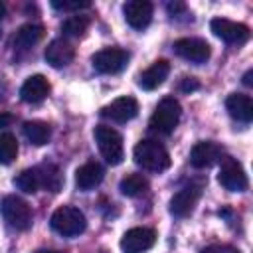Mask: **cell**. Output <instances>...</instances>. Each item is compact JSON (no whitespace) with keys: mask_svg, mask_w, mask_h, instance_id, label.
Segmentation results:
<instances>
[{"mask_svg":"<svg viewBox=\"0 0 253 253\" xmlns=\"http://www.w3.org/2000/svg\"><path fill=\"white\" fill-rule=\"evenodd\" d=\"M49 93V81L43 75H32L24 81L20 89V97L26 103H42Z\"/></svg>","mask_w":253,"mask_h":253,"instance_id":"ac0fdd59","label":"cell"},{"mask_svg":"<svg viewBox=\"0 0 253 253\" xmlns=\"http://www.w3.org/2000/svg\"><path fill=\"white\" fill-rule=\"evenodd\" d=\"M119 190H121V194L128 196V198H136L148 190V180L142 174H128L121 180Z\"/></svg>","mask_w":253,"mask_h":253,"instance_id":"603a6c76","label":"cell"},{"mask_svg":"<svg viewBox=\"0 0 253 253\" xmlns=\"http://www.w3.org/2000/svg\"><path fill=\"white\" fill-rule=\"evenodd\" d=\"M95 142L99 146V152L103 154V158L111 164V166H117L123 162L125 158V150H123V136L113 128V126H107V125H99L95 126Z\"/></svg>","mask_w":253,"mask_h":253,"instance_id":"277c9868","label":"cell"},{"mask_svg":"<svg viewBox=\"0 0 253 253\" xmlns=\"http://www.w3.org/2000/svg\"><path fill=\"white\" fill-rule=\"evenodd\" d=\"M223 156V150L217 142L213 140H202V142H196L190 150V164L194 168H210L213 166L215 162H219Z\"/></svg>","mask_w":253,"mask_h":253,"instance_id":"7c38bea8","label":"cell"},{"mask_svg":"<svg viewBox=\"0 0 253 253\" xmlns=\"http://www.w3.org/2000/svg\"><path fill=\"white\" fill-rule=\"evenodd\" d=\"M217 180L229 192H245L247 186H249V180H247V174H245L243 166L231 156H223L221 158Z\"/></svg>","mask_w":253,"mask_h":253,"instance_id":"8992f818","label":"cell"},{"mask_svg":"<svg viewBox=\"0 0 253 253\" xmlns=\"http://www.w3.org/2000/svg\"><path fill=\"white\" fill-rule=\"evenodd\" d=\"M180 115H182L180 103L174 97H164L156 105V109L148 121V126H150V130H154L158 134H170L178 126Z\"/></svg>","mask_w":253,"mask_h":253,"instance_id":"3957f363","label":"cell"},{"mask_svg":"<svg viewBox=\"0 0 253 253\" xmlns=\"http://www.w3.org/2000/svg\"><path fill=\"white\" fill-rule=\"evenodd\" d=\"M134 162L148 172H164L170 166V154L158 140L144 138L132 150Z\"/></svg>","mask_w":253,"mask_h":253,"instance_id":"6da1fadb","label":"cell"},{"mask_svg":"<svg viewBox=\"0 0 253 253\" xmlns=\"http://www.w3.org/2000/svg\"><path fill=\"white\" fill-rule=\"evenodd\" d=\"M22 130H24V136L32 144H36V146L45 144L49 140V136H51V128L43 121H26L24 126H22Z\"/></svg>","mask_w":253,"mask_h":253,"instance_id":"7402d4cb","label":"cell"},{"mask_svg":"<svg viewBox=\"0 0 253 253\" xmlns=\"http://www.w3.org/2000/svg\"><path fill=\"white\" fill-rule=\"evenodd\" d=\"M12 121H14V117H12L10 113H4V111H0V128H6V126H10V125H12Z\"/></svg>","mask_w":253,"mask_h":253,"instance_id":"4dcf8cb0","label":"cell"},{"mask_svg":"<svg viewBox=\"0 0 253 253\" xmlns=\"http://www.w3.org/2000/svg\"><path fill=\"white\" fill-rule=\"evenodd\" d=\"M101 115L115 123H126L138 115V103L134 97H119L107 107H103Z\"/></svg>","mask_w":253,"mask_h":253,"instance_id":"5bb4252c","label":"cell"},{"mask_svg":"<svg viewBox=\"0 0 253 253\" xmlns=\"http://www.w3.org/2000/svg\"><path fill=\"white\" fill-rule=\"evenodd\" d=\"M18 156V140L10 132L0 134V164H10Z\"/></svg>","mask_w":253,"mask_h":253,"instance_id":"d4e9b609","label":"cell"},{"mask_svg":"<svg viewBox=\"0 0 253 253\" xmlns=\"http://www.w3.org/2000/svg\"><path fill=\"white\" fill-rule=\"evenodd\" d=\"M14 184L26 192V194H36L40 190V180H38V174H36V168H28L24 172H20L16 178H14Z\"/></svg>","mask_w":253,"mask_h":253,"instance_id":"484cf974","label":"cell"},{"mask_svg":"<svg viewBox=\"0 0 253 253\" xmlns=\"http://www.w3.org/2000/svg\"><path fill=\"white\" fill-rule=\"evenodd\" d=\"M0 213L4 221L18 231H24L32 225V208L20 196H14V194L6 196L0 204Z\"/></svg>","mask_w":253,"mask_h":253,"instance_id":"5b68a950","label":"cell"},{"mask_svg":"<svg viewBox=\"0 0 253 253\" xmlns=\"http://www.w3.org/2000/svg\"><path fill=\"white\" fill-rule=\"evenodd\" d=\"M91 63H93L95 71H99V73H105V75L119 73L126 67L128 53L121 47H105L91 57Z\"/></svg>","mask_w":253,"mask_h":253,"instance_id":"52a82bcc","label":"cell"},{"mask_svg":"<svg viewBox=\"0 0 253 253\" xmlns=\"http://www.w3.org/2000/svg\"><path fill=\"white\" fill-rule=\"evenodd\" d=\"M6 16V6H4V2H0V20Z\"/></svg>","mask_w":253,"mask_h":253,"instance_id":"d6a6232c","label":"cell"},{"mask_svg":"<svg viewBox=\"0 0 253 253\" xmlns=\"http://www.w3.org/2000/svg\"><path fill=\"white\" fill-rule=\"evenodd\" d=\"M174 53L190 63H206L211 55L210 43L200 38H180L174 42Z\"/></svg>","mask_w":253,"mask_h":253,"instance_id":"ba28073f","label":"cell"},{"mask_svg":"<svg viewBox=\"0 0 253 253\" xmlns=\"http://www.w3.org/2000/svg\"><path fill=\"white\" fill-rule=\"evenodd\" d=\"M125 20L134 30H144L152 22V4L148 0H128L123 6Z\"/></svg>","mask_w":253,"mask_h":253,"instance_id":"4fadbf2b","label":"cell"},{"mask_svg":"<svg viewBox=\"0 0 253 253\" xmlns=\"http://www.w3.org/2000/svg\"><path fill=\"white\" fill-rule=\"evenodd\" d=\"M36 174L40 180V188H43L45 192H59L63 186V176L59 172V168L51 162H43L40 166H36Z\"/></svg>","mask_w":253,"mask_h":253,"instance_id":"ffe728a7","label":"cell"},{"mask_svg":"<svg viewBox=\"0 0 253 253\" xmlns=\"http://www.w3.org/2000/svg\"><path fill=\"white\" fill-rule=\"evenodd\" d=\"M51 6L61 12H79L83 8H89L91 4L87 0H53Z\"/></svg>","mask_w":253,"mask_h":253,"instance_id":"4316f807","label":"cell"},{"mask_svg":"<svg viewBox=\"0 0 253 253\" xmlns=\"http://www.w3.org/2000/svg\"><path fill=\"white\" fill-rule=\"evenodd\" d=\"M251 77H253V69H249V71L243 75V85L251 87V85H253V79H251Z\"/></svg>","mask_w":253,"mask_h":253,"instance_id":"1f68e13d","label":"cell"},{"mask_svg":"<svg viewBox=\"0 0 253 253\" xmlns=\"http://www.w3.org/2000/svg\"><path fill=\"white\" fill-rule=\"evenodd\" d=\"M202 253H241V251L231 245H210V247H204Z\"/></svg>","mask_w":253,"mask_h":253,"instance_id":"83f0119b","label":"cell"},{"mask_svg":"<svg viewBox=\"0 0 253 253\" xmlns=\"http://www.w3.org/2000/svg\"><path fill=\"white\" fill-rule=\"evenodd\" d=\"M36 253H57V251H49V249H40V251H36Z\"/></svg>","mask_w":253,"mask_h":253,"instance_id":"836d02e7","label":"cell"},{"mask_svg":"<svg viewBox=\"0 0 253 253\" xmlns=\"http://www.w3.org/2000/svg\"><path fill=\"white\" fill-rule=\"evenodd\" d=\"M42 36H43V28L40 24H24L14 36V45L18 49H30L42 40Z\"/></svg>","mask_w":253,"mask_h":253,"instance_id":"44dd1931","label":"cell"},{"mask_svg":"<svg viewBox=\"0 0 253 253\" xmlns=\"http://www.w3.org/2000/svg\"><path fill=\"white\" fill-rule=\"evenodd\" d=\"M202 196V184H188L180 188L172 198H170V213L176 217H186L194 211L198 200Z\"/></svg>","mask_w":253,"mask_h":253,"instance_id":"9c48e42d","label":"cell"},{"mask_svg":"<svg viewBox=\"0 0 253 253\" xmlns=\"http://www.w3.org/2000/svg\"><path fill=\"white\" fill-rule=\"evenodd\" d=\"M49 225L55 233H59L63 237H75L85 231L87 219L81 210H77L73 206H61L51 213Z\"/></svg>","mask_w":253,"mask_h":253,"instance_id":"7a4b0ae2","label":"cell"},{"mask_svg":"<svg viewBox=\"0 0 253 253\" xmlns=\"http://www.w3.org/2000/svg\"><path fill=\"white\" fill-rule=\"evenodd\" d=\"M43 57L51 67H65V65H69L73 61L75 49L67 40L57 38V40L49 42V45L43 51Z\"/></svg>","mask_w":253,"mask_h":253,"instance_id":"9a60e30c","label":"cell"},{"mask_svg":"<svg viewBox=\"0 0 253 253\" xmlns=\"http://www.w3.org/2000/svg\"><path fill=\"white\" fill-rule=\"evenodd\" d=\"M168 73H170V63L166 59H158L138 75V87H142L144 91H152L164 83Z\"/></svg>","mask_w":253,"mask_h":253,"instance_id":"e0dca14e","label":"cell"},{"mask_svg":"<svg viewBox=\"0 0 253 253\" xmlns=\"http://www.w3.org/2000/svg\"><path fill=\"white\" fill-rule=\"evenodd\" d=\"M210 28L217 38H221L227 43L241 45L249 40V28L245 24H239V22H231L225 18H213L210 22Z\"/></svg>","mask_w":253,"mask_h":253,"instance_id":"8fae6325","label":"cell"},{"mask_svg":"<svg viewBox=\"0 0 253 253\" xmlns=\"http://www.w3.org/2000/svg\"><path fill=\"white\" fill-rule=\"evenodd\" d=\"M166 10H168V14L172 18H178L182 12H186V4H182V2H168L166 4Z\"/></svg>","mask_w":253,"mask_h":253,"instance_id":"f546056e","label":"cell"},{"mask_svg":"<svg viewBox=\"0 0 253 253\" xmlns=\"http://www.w3.org/2000/svg\"><path fill=\"white\" fill-rule=\"evenodd\" d=\"M103 174L105 172H103V166L99 162H93V160L91 162H85L75 172V184H77L79 190L87 192V190H91V188H95V186L101 184Z\"/></svg>","mask_w":253,"mask_h":253,"instance_id":"d6986e66","label":"cell"},{"mask_svg":"<svg viewBox=\"0 0 253 253\" xmlns=\"http://www.w3.org/2000/svg\"><path fill=\"white\" fill-rule=\"evenodd\" d=\"M0 36H2V30H0Z\"/></svg>","mask_w":253,"mask_h":253,"instance_id":"e575fe53","label":"cell"},{"mask_svg":"<svg viewBox=\"0 0 253 253\" xmlns=\"http://www.w3.org/2000/svg\"><path fill=\"white\" fill-rule=\"evenodd\" d=\"M156 243V231L150 227H132L121 239L123 253H144Z\"/></svg>","mask_w":253,"mask_h":253,"instance_id":"30bf717a","label":"cell"},{"mask_svg":"<svg viewBox=\"0 0 253 253\" xmlns=\"http://www.w3.org/2000/svg\"><path fill=\"white\" fill-rule=\"evenodd\" d=\"M89 28V18L87 16H69L61 24V32L67 38H81Z\"/></svg>","mask_w":253,"mask_h":253,"instance_id":"cb8c5ba5","label":"cell"},{"mask_svg":"<svg viewBox=\"0 0 253 253\" xmlns=\"http://www.w3.org/2000/svg\"><path fill=\"white\" fill-rule=\"evenodd\" d=\"M225 109H227L229 117H233L239 123H251V119H253V101L249 95L231 93L225 99Z\"/></svg>","mask_w":253,"mask_h":253,"instance_id":"2e32d148","label":"cell"},{"mask_svg":"<svg viewBox=\"0 0 253 253\" xmlns=\"http://www.w3.org/2000/svg\"><path fill=\"white\" fill-rule=\"evenodd\" d=\"M196 89H200L198 79H194V77H184V79L180 81V91H184V93H192V91H196Z\"/></svg>","mask_w":253,"mask_h":253,"instance_id":"f1b7e54d","label":"cell"}]
</instances>
